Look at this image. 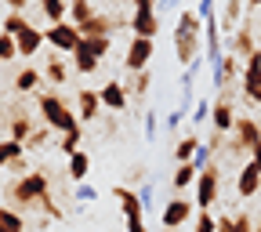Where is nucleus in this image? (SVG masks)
<instances>
[{
  "mask_svg": "<svg viewBox=\"0 0 261 232\" xmlns=\"http://www.w3.org/2000/svg\"><path fill=\"white\" fill-rule=\"evenodd\" d=\"M243 8H247V0H225V8H221V18H218V29L232 37V33L243 25Z\"/></svg>",
  "mask_w": 261,
  "mask_h": 232,
  "instance_id": "20",
  "label": "nucleus"
},
{
  "mask_svg": "<svg viewBox=\"0 0 261 232\" xmlns=\"http://www.w3.org/2000/svg\"><path fill=\"white\" fill-rule=\"evenodd\" d=\"M0 232H25V218L15 207H0Z\"/></svg>",
  "mask_w": 261,
  "mask_h": 232,
  "instance_id": "31",
  "label": "nucleus"
},
{
  "mask_svg": "<svg viewBox=\"0 0 261 232\" xmlns=\"http://www.w3.org/2000/svg\"><path fill=\"white\" fill-rule=\"evenodd\" d=\"M37 207H40V211H44V214H47V218H51V221H62V218H65V211H62V207H58V203H55V200H51V192H47V196H44V200H40V203H37Z\"/></svg>",
  "mask_w": 261,
  "mask_h": 232,
  "instance_id": "39",
  "label": "nucleus"
},
{
  "mask_svg": "<svg viewBox=\"0 0 261 232\" xmlns=\"http://www.w3.org/2000/svg\"><path fill=\"white\" fill-rule=\"evenodd\" d=\"M189 120H192V123H207V120H211V102H207V98H200V102H196V109H192Z\"/></svg>",
  "mask_w": 261,
  "mask_h": 232,
  "instance_id": "43",
  "label": "nucleus"
},
{
  "mask_svg": "<svg viewBox=\"0 0 261 232\" xmlns=\"http://www.w3.org/2000/svg\"><path fill=\"white\" fill-rule=\"evenodd\" d=\"M40 80H44L40 69H29V65H25V69H18V76H15L11 87H15L18 94H29V91H37V87H40Z\"/></svg>",
  "mask_w": 261,
  "mask_h": 232,
  "instance_id": "27",
  "label": "nucleus"
},
{
  "mask_svg": "<svg viewBox=\"0 0 261 232\" xmlns=\"http://www.w3.org/2000/svg\"><path fill=\"white\" fill-rule=\"evenodd\" d=\"M98 65H102V62H98L94 55H87L84 47H76V51H73V69H76L80 76H91V73H98Z\"/></svg>",
  "mask_w": 261,
  "mask_h": 232,
  "instance_id": "30",
  "label": "nucleus"
},
{
  "mask_svg": "<svg viewBox=\"0 0 261 232\" xmlns=\"http://www.w3.org/2000/svg\"><path fill=\"white\" fill-rule=\"evenodd\" d=\"M254 51H257V44H254V29H250V22H243V25L232 33V40H228V55H236L240 62H247Z\"/></svg>",
  "mask_w": 261,
  "mask_h": 232,
  "instance_id": "15",
  "label": "nucleus"
},
{
  "mask_svg": "<svg viewBox=\"0 0 261 232\" xmlns=\"http://www.w3.org/2000/svg\"><path fill=\"white\" fill-rule=\"evenodd\" d=\"M113 200L120 203V211H123V221L145 218V207H142V200H138V189H130V185H113Z\"/></svg>",
  "mask_w": 261,
  "mask_h": 232,
  "instance_id": "11",
  "label": "nucleus"
},
{
  "mask_svg": "<svg viewBox=\"0 0 261 232\" xmlns=\"http://www.w3.org/2000/svg\"><path fill=\"white\" fill-rule=\"evenodd\" d=\"M22 156H25V145H22V142H15V138H0V171L11 167V163H18Z\"/></svg>",
  "mask_w": 261,
  "mask_h": 232,
  "instance_id": "25",
  "label": "nucleus"
},
{
  "mask_svg": "<svg viewBox=\"0 0 261 232\" xmlns=\"http://www.w3.org/2000/svg\"><path fill=\"white\" fill-rule=\"evenodd\" d=\"M18 51H15V37H8V33H0V62H11Z\"/></svg>",
  "mask_w": 261,
  "mask_h": 232,
  "instance_id": "41",
  "label": "nucleus"
},
{
  "mask_svg": "<svg viewBox=\"0 0 261 232\" xmlns=\"http://www.w3.org/2000/svg\"><path fill=\"white\" fill-rule=\"evenodd\" d=\"M211 123H214V135H228V131H232L236 109H232V102H228V98H218V102L211 106Z\"/></svg>",
  "mask_w": 261,
  "mask_h": 232,
  "instance_id": "18",
  "label": "nucleus"
},
{
  "mask_svg": "<svg viewBox=\"0 0 261 232\" xmlns=\"http://www.w3.org/2000/svg\"><path fill=\"white\" fill-rule=\"evenodd\" d=\"M196 149H200V138H196V135H185V138H178V145H174V160H178V163H192Z\"/></svg>",
  "mask_w": 261,
  "mask_h": 232,
  "instance_id": "32",
  "label": "nucleus"
},
{
  "mask_svg": "<svg viewBox=\"0 0 261 232\" xmlns=\"http://www.w3.org/2000/svg\"><path fill=\"white\" fill-rule=\"evenodd\" d=\"M102 116V98H98L94 87H80L76 91V120L80 123H94Z\"/></svg>",
  "mask_w": 261,
  "mask_h": 232,
  "instance_id": "12",
  "label": "nucleus"
},
{
  "mask_svg": "<svg viewBox=\"0 0 261 232\" xmlns=\"http://www.w3.org/2000/svg\"><path fill=\"white\" fill-rule=\"evenodd\" d=\"M65 174H69L76 185H80V182H87V174H91V156H87L84 149H80V152H73V156H69V163H65Z\"/></svg>",
  "mask_w": 261,
  "mask_h": 232,
  "instance_id": "24",
  "label": "nucleus"
},
{
  "mask_svg": "<svg viewBox=\"0 0 261 232\" xmlns=\"http://www.w3.org/2000/svg\"><path fill=\"white\" fill-rule=\"evenodd\" d=\"M196 174H200V171H196V167H192V163H178V171H174V178H171V185H174L178 192H185L189 185H196Z\"/></svg>",
  "mask_w": 261,
  "mask_h": 232,
  "instance_id": "33",
  "label": "nucleus"
},
{
  "mask_svg": "<svg viewBox=\"0 0 261 232\" xmlns=\"http://www.w3.org/2000/svg\"><path fill=\"white\" fill-rule=\"evenodd\" d=\"M156 55V40H145V37H130L127 44V55H123V69L127 73H145L149 62Z\"/></svg>",
  "mask_w": 261,
  "mask_h": 232,
  "instance_id": "6",
  "label": "nucleus"
},
{
  "mask_svg": "<svg viewBox=\"0 0 261 232\" xmlns=\"http://www.w3.org/2000/svg\"><path fill=\"white\" fill-rule=\"evenodd\" d=\"M4 4H8V8H11L15 15H22V11L29 8V0H4Z\"/></svg>",
  "mask_w": 261,
  "mask_h": 232,
  "instance_id": "51",
  "label": "nucleus"
},
{
  "mask_svg": "<svg viewBox=\"0 0 261 232\" xmlns=\"http://www.w3.org/2000/svg\"><path fill=\"white\" fill-rule=\"evenodd\" d=\"M214 87H228L236 76H243V62L236 58V55H221V62L214 65Z\"/></svg>",
  "mask_w": 261,
  "mask_h": 232,
  "instance_id": "16",
  "label": "nucleus"
},
{
  "mask_svg": "<svg viewBox=\"0 0 261 232\" xmlns=\"http://www.w3.org/2000/svg\"><path fill=\"white\" fill-rule=\"evenodd\" d=\"M127 185L130 189L145 185V163H130V167H127Z\"/></svg>",
  "mask_w": 261,
  "mask_h": 232,
  "instance_id": "40",
  "label": "nucleus"
},
{
  "mask_svg": "<svg viewBox=\"0 0 261 232\" xmlns=\"http://www.w3.org/2000/svg\"><path fill=\"white\" fill-rule=\"evenodd\" d=\"M47 131H51L47 123H44V127H37V131H33V135H29L25 149H44V145H47Z\"/></svg>",
  "mask_w": 261,
  "mask_h": 232,
  "instance_id": "42",
  "label": "nucleus"
},
{
  "mask_svg": "<svg viewBox=\"0 0 261 232\" xmlns=\"http://www.w3.org/2000/svg\"><path fill=\"white\" fill-rule=\"evenodd\" d=\"M200 69H203V55L185 65V73H181V91H192V87H196V76H200Z\"/></svg>",
  "mask_w": 261,
  "mask_h": 232,
  "instance_id": "35",
  "label": "nucleus"
},
{
  "mask_svg": "<svg viewBox=\"0 0 261 232\" xmlns=\"http://www.w3.org/2000/svg\"><path fill=\"white\" fill-rule=\"evenodd\" d=\"M44 40L55 47V51H65V55H73L76 47H80V29L73 25V22H58V25H51V29H44Z\"/></svg>",
  "mask_w": 261,
  "mask_h": 232,
  "instance_id": "8",
  "label": "nucleus"
},
{
  "mask_svg": "<svg viewBox=\"0 0 261 232\" xmlns=\"http://www.w3.org/2000/svg\"><path fill=\"white\" fill-rule=\"evenodd\" d=\"M127 29L135 33V37L156 40V33H160V15H156V8H135V15H130Z\"/></svg>",
  "mask_w": 261,
  "mask_h": 232,
  "instance_id": "10",
  "label": "nucleus"
},
{
  "mask_svg": "<svg viewBox=\"0 0 261 232\" xmlns=\"http://www.w3.org/2000/svg\"><path fill=\"white\" fill-rule=\"evenodd\" d=\"M123 225H127V232H149L145 218H135V221H123Z\"/></svg>",
  "mask_w": 261,
  "mask_h": 232,
  "instance_id": "50",
  "label": "nucleus"
},
{
  "mask_svg": "<svg viewBox=\"0 0 261 232\" xmlns=\"http://www.w3.org/2000/svg\"><path fill=\"white\" fill-rule=\"evenodd\" d=\"M37 109H40L44 123L55 127V131H62V135H69V131L84 127V123L76 120V113L69 109V102H65V98H58V94H40V98H37Z\"/></svg>",
  "mask_w": 261,
  "mask_h": 232,
  "instance_id": "3",
  "label": "nucleus"
},
{
  "mask_svg": "<svg viewBox=\"0 0 261 232\" xmlns=\"http://www.w3.org/2000/svg\"><path fill=\"white\" fill-rule=\"evenodd\" d=\"M37 8H40V18L58 25V22H65V15H69V0H37Z\"/></svg>",
  "mask_w": 261,
  "mask_h": 232,
  "instance_id": "23",
  "label": "nucleus"
},
{
  "mask_svg": "<svg viewBox=\"0 0 261 232\" xmlns=\"http://www.w3.org/2000/svg\"><path fill=\"white\" fill-rule=\"evenodd\" d=\"M44 47V29H37V25H25L18 37H15V51H18V58H33Z\"/></svg>",
  "mask_w": 261,
  "mask_h": 232,
  "instance_id": "17",
  "label": "nucleus"
},
{
  "mask_svg": "<svg viewBox=\"0 0 261 232\" xmlns=\"http://www.w3.org/2000/svg\"><path fill=\"white\" fill-rule=\"evenodd\" d=\"M247 8H261V0H247Z\"/></svg>",
  "mask_w": 261,
  "mask_h": 232,
  "instance_id": "53",
  "label": "nucleus"
},
{
  "mask_svg": "<svg viewBox=\"0 0 261 232\" xmlns=\"http://www.w3.org/2000/svg\"><path fill=\"white\" fill-rule=\"evenodd\" d=\"M25 25H29V18H25V15H15V11H11V15L4 18V33H8V37H18Z\"/></svg>",
  "mask_w": 261,
  "mask_h": 232,
  "instance_id": "38",
  "label": "nucleus"
},
{
  "mask_svg": "<svg viewBox=\"0 0 261 232\" xmlns=\"http://www.w3.org/2000/svg\"><path fill=\"white\" fill-rule=\"evenodd\" d=\"M254 232H261V221H257V225H254Z\"/></svg>",
  "mask_w": 261,
  "mask_h": 232,
  "instance_id": "54",
  "label": "nucleus"
},
{
  "mask_svg": "<svg viewBox=\"0 0 261 232\" xmlns=\"http://www.w3.org/2000/svg\"><path fill=\"white\" fill-rule=\"evenodd\" d=\"M138 200H142V207H145V211H152V207H156V203H152V200H156V192H152V182L138 185Z\"/></svg>",
  "mask_w": 261,
  "mask_h": 232,
  "instance_id": "44",
  "label": "nucleus"
},
{
  "mask_svg": "<svg viewBox=\"0 0 261 232\" xmlns=\"http://www.w3.org/2000/svg\"><path fill=\"white\" fill-rule=\"evenodd\" d=\"M91 200H98V189H94V185H87V182H80V185L73 189V203H84V207H87Z\"/></svg>",
  "mask_w": 261,
  "mask_h": 232,
  "instance_id": "37",
  "label": "nucleus"
},
{
  "mask_svg": "<svg viewBox=\"0 0 261 232\" xmlns=\"http://www.w3.org/2000/svg\"><path fill=\"white\" fill-rule=\"evenodd\" d=\"M196 207L200 211H211L218 203V192H221V171H218V163H211V167H203L200 174H196Z\"/></svg>",
  "mask_w": 261,
  "mask_h": 232,
  "instance_id": "5",
  "label": "nucleus"
},
{
  "mask_svg": "<svg viewBox=\"0 0 261 232\" xmlns=\"http://www.w3.org/2000/svg\"><path fill=\"white\" fill-rule=\"evenodd\" d=\"M203 62H211V69L221 62V29H218V15L203 22Z\"/></svg>",
  "mask_w": 261,
  "mask_h": 232,
  "instance_id": "14",
  "label": "nucleus"
},
{
  "mask_svg": "<svg viewBox=\"0 0 261 232\" xmlns=\"http://www.w3.org/2000/svg\"><path fill=\"white\" fill-rule=\"evenodd\" d=\"M236 192L243 196V200H250V196H257V192H261V171L254 167L250 160L243 163L240 174H236Z\"/></svg>",
  "mask_w": 261,
  "mask_h": 232,
  "instance_id": "19",
  "label": "nucleus"
},
{
  "mask_svg": "<svg viewBox=\"0 0 261 232\" xmlns=\"http://www.w3.org/2000/svg\"><path fill=\"white\" fill-rule=\"evenodd\" d=\"M149 87H152L149 69H145V73H127V84H123V91H127V102H145Z\"/></svg>",
  "mask_w": 261,
  "mask_h": 232,
  "instance_id": "21",
  "label": "nucleus"
},
{
  "mask_svg": "<svg viewBox=\"0 0 261 232\" xmlns=\"http://www.w3.org/2000/svg\"><path fill=\"white\" fill-rule=\"evenodd\" d=\"M80 47H84L87 55H94L98 62H106V55H109V47H113V37H84Z\"/></svg>",
  "mask_w": 261,
  "mask_h": 232,
  "instance_id": "28",
  "label": "nucleus"
},
{
  "mask_svg": "<svg viewBox=\"0 0 261 232\" xmlns=\"http://www.w3.org/2000/svg\"><path fill=\"white\" fill-rule=\"evenodd\" d=\"M240 94L250 106H261V51H254L243 62V76H240Z\"/></svg>",
  "mask_w": 261,
  "mask_h": 232,
  "instance_id": "7",
  "label": "nucleus"
},
{
  "mask_svg": "<svg viewBox=\"0 0 261 232\" xmlns=\"http://www.w3.org/2000/svg\"><path fill=\"white\" fill-rule=\"evenodd\" d=\"M40 76H44V80H51L55 87H62L65 80H69V65H65L62 58H47V62H44V73H40Z\"/></svg>",
  "mask_w": 261,
  "mask_h": 232,
  "instance_id": "26",
  "label": "nucleus"
},
{
  "mask_svg": "<svg viewBox=\"0 0 261 232\" xmlns=\"http://www.w3.org/2000/svg\"><path fill=\"white\" fill-rule=\"evenodd\" d=\"M37 127H40V123L33 120L29 113H15V116H11V123H8L11 138H15V142H22V145L29 142V135H33V131H37Z\"/></svg>",
  "mask_w": 261,
  "mask_h": 232,
  "instance_id": "22",
  "label": "nucleus"
},
{
  "mask_svg": "<svg viewBox=\"0 0 261 232\" xmlns=\"http://www.w3.org/2000/svg\"><path fill=\"white\" fill-rule=\"evenodd\" d=\"M80 142H84V127H76V131H69V135H62V142H58V149H62L65 156H73V152H80Z\"/></svg>",
  "mask_w": 261,
  "mask_h": 232,
  "instance_id": "34",
  "label": "nucleus"
},
{
  "mask_svg": "<svg viewBox=\"0 0 261 232\" xmlns=\"http://www.w3.org/2000/svg\"><path fill=\"white\" fill-rule=\"evenodd\" d=\"M94 15H98L94 0H69V18H73V25H84V22L94 18Z\"/></svg>",
  "mask_w": 261,
  "mask_h": 232,
  "instance_id": "29",
  "label": "nucleus"
},
{
  "mask_svg": "<svg viewBox=\"0 0 261 232\" xmlns=\"http://www.w3.org/2000/svg\"><path fill=\"white\" fill-rule=\"evenodd\" d=\"M181 120H185V113H181V109H174V113H167L163 127H167V131H178V127H181Z\"/></svg>",
  "mask_w": 261,
  "mask_h": 232,
  "instance_id": "48",
  "label": "nucleus"
},
{
  "mask_svg": "<svg viewBox=\"0 0 261 232\" xmlns=\"http://www.w3.org/2000/svg\"><path fill=\"white\" fill-rule=\"evenodd\" d=\"M192 228H196V232H218V218H214L211 211H200V214L192 218Z\"/></svg>",
  "mask_w": 261,
  "mask_h": 232,
  "instance_id": "36",
  "label": "nucleus"
},
{
  "mask_svg": "<svg viewBox=\"0 0 261 232\" xmlns=\"http://www.w3.org/2000/svg\"><path fill=\"white\" fill-rule=\"evenodd\" d=\"M142 120H145V138L152 142V138H156V131H160V120H156V113H145Z\"/></svg>",
  "mask_w": 261,
  "mask_h": 232,
  "instance_id": "47",
  "label": "nucleus"
},
{
  "mask_svg": "<svg viewBox=\"0 0 261 232\" xmlns=\"http://www.w3.org/2000/svg\"><path fill=\"white\" fill-rule=\"evenodd\" d=\"M47 192H51L47 171H29V174H22L18 182H8V189H4V203H15V207H37Z\"/></svg>",
  "mask_w": 261,
  "mask_h": 232,
  "instance_id": "1",
  "label": "nucleus"
},
{
  "mask_svg": "<svg viewBox=\"0 0 261 232\" xmlns=\"http://www.w3.org/2000/svg\"><path fill=\"white\" fill-rule=\"evenodd\" d=\"M98 98H102V109H109V113H127V91H123V84L120 80H109V84H102L98 87Z\"/></svg>",
  "mask_w": 261,
  "mask_h": 232,
  "instance_id": "13",
  "label": "nucleus"
},
{
  "mask_svg": "<svg viewBox=\"0 0 261 232\" xmlns=\"http://www.w3.org/2000/svg\"><path fill=\"white\" fill-rule=\"evenodd\" d=\"M200 37H203V22L196 11H181L178 15V25H174V55L181 65L200 58Z\"/></svg>",
  "mask_w": 261,
  "mask_h": 232,
  "instance_id": "2",
  "label": "nucleus"
},
{
  "mask_svg": "<svg viewBox=\"0 0 261 232\" xmlns=\"http://www.w3.org/2000/svg\"><path fill=\"white\" fill-rule=\"evenodd\" d=\"M196 15H200V22L214 18V15H218V11H214V0H200V4H196Z\"/></svg>",
  "mask_w": 261,
  "mask_h": 232,
  "instance_id": "46",
  "label": "nucleus"
},
{
  "mask_svg": "<svg viewBox=\"0 0 261 232\" xmlns=\"http://www.w3.org/2000/svg\"><path fill=\"white\" fill-rule=\"evenodd\" d=\"M261 142V123L254 120V116H236V123H232V142H228V152H236V156H250L254 152V145Z\"/></svg>",
  "mask_w": 261,
  "mask_h": 232,
  "instance_id": "4",
  "label": "nucleus"
},
{
  "mask_svg": "<svg viewBox=\"0 0 261 232\" xmlns=\"http://www.w3.org/2000/svg\"><path fill=\"white\" fill-rule=\"evenodd\" d=\"M163 8H178V0H160V11Z\"/></svg>",
  "mask_w": 261,
  "mask_h": 232,
  "instance_id": "52",
  "label": "nucleus"
},
{
  "mask_svg": "<svg viewBox=\"0 0 261 232\" xmlns=\"http://www.w3.org/2000/svg\"><path fill=\"white\" fill-rule=\"evenodd\" d=\"M218 232H236L232 228V214H218Z\"/></svg>",
  "mask_w": 261,
  "mask_h": 232,
  "instance_id": "49",
  "label": "nucleus"
},
{
  "mask_svg": "<svg viewBox=\"0 0 261 232\" xmlns=\"http://www.w3.org/2000/svg\"><path fill=\"white\" fill-rule=\"evenodd\" d=\"M189 218H192V203L185 200V196H174V200H171V203H163V211H160V225L167 228V232L189 225Z\"/></svg>",
  "mask_w": 261,
  "mask_h": 232,
  "instance_id": "9",
  "label": "nucleus"
},
{
  "mask_svg": "<svg viewBox=\"0 0 261 232\" xmlns=\"http://www.w3.org/2000/svg\"><path fill=\"white\" fill-rule=\"evenodd\" d=\"M232 228H236V232H254V221L247 218V211H236V214H232Z\"/></svg>",
  "mask_w": 261,
  "mask_h": 232,
  "instance_id": "45",
  "label": "nucleus"
}]
</instances>
